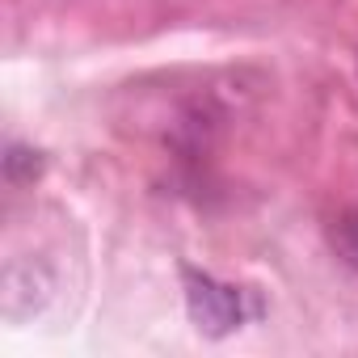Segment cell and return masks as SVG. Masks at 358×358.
Returning <instances> with one entry per match:
<instances>
[{
  "label": "cell",
  "mask_w": 358,
  "mask_h": 358,
  "mask_svg": "<svg viewBox=\"0 0 358 358\" xmlns=\"http://www.w3.org/2000/svg\"><path fill=\"white\" fill-rule=\"evenodd\" d=\"M182 282H186V308H190V320L199 324V333L228 337L245 324V316H249L245 291H236V287H228L194 266H182Z\"/></svg>",
  "instance_id": "1"
},
{
  "label": "cell",
  "mask_w": 358,
  "mask_h": 358,
  "mask_svg": "<svg viewBox=\"0 0 358 358\" xmlns=\"http://www.w3.org/2000/svg\"><path fill=\"white\" fill-rule=\"evenodd\" d=\"M329 245H333V253L358 274V211H341V215L329 224Z\"/></svg>",
  "instance_id": "2"
}]
</instances>
